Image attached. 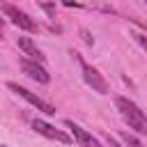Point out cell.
<instances>
[{"label":"cell","instance_id":"cell-4","mask_svg":"<svg viewBox=\"0 0 147 147\" xmlns=\"http://www.w3.org/2000/svg\"><path fill=\"white\" fill-rule=\"evenodd\" d=\"M7 87L14 92V94H18V96H23L28 103H32L37 110H41V113H46V115H55V108L51 106V103H46L44 99H39L37 94H32L30 90H25V87H21V85H16V83H7Z\"/></svg>","mask_w":147,"mask_h":147},{"label":"cell","instance_id":"cell-1","mask_svg":"<svg viewBox=\"0 0 147 147\" xmlns=\"http://www.w3.org/2000/svg\"><path fill=\"white\" fill-rule=\"evenodd\" d=\"M115 106H117L122 119L129 124V129H133V131H138V133H147V115H145L133 101H129L126 96H117V99H115Z\"/></svg>","mask_w":147,"mask_h":147},{"label":"cell","instance_id":"cell-6","mask_svg":"<svg viewBox=\"0 0 147 147\" xmlns=\"http://www.w3.org/2000/svg\"><path fill=\"white\" fill-rule=\"evenodd\" d=\"M67 126L71 129V133H74V140L80 145V147H101V142L92 136V133H87L83 126H78V124H74L71 119H67Z\"/></svg>","mask_w":147,"mask_h":147},{"label":"cell","instance_id":"cell-10","mask_svg":"<svg viewBox=\"0 0 147 147\" xmlns=\"http://www.w3.org/2000/svg\"><path fill=\"white\" fill-rule=\"evenodd\" d=\"M106 142H108V147H122V145H119V140H117V138H113V136H106Z\"/></svg>","mask_w":147,"mask_h":147},{"label":"cell","instance_id":"cell-7","mask_svg":"<svg viewBox=\"0 0 147 147\" xmlns=\"http://www.w3.org/2000/svg\"><path fill=\"white\" fill-rule=\"evenodd\" d=\"M21 67H23V71H25L32 80H37V83H44V85H46V83L51 80V74H48L39 62H34V60H23Z\"/></svg>","mask_w":147,"mask_h":147},{"label":"cell","instance_id":"cell-13","mask_svg":"<svg viewBox=\"0 0 147 147\" xmlns=\"http://www.w3.org/2000/svg\"><path fill=\"white\" fill-rule=\"evenodd\" d=\"M2 32H5V21L0 18V34H2Z\"/></svg>","mask_w":147,"mask_h":147},{"label":"cell","instance_id":"cell-8","mask_svg":"<svg viewBox=\"0 0 147 147\" xmlns=\"http://www.w3.org/2000/svg\"><path fill=\"white\" fill-rule=\"evenodd\" d=\"M16 44H18V48H21L28 57H32L34 62H39V64L44 62V53L34 46V41H32L30 37H18V39H16Z\"/></svg>","mask_w":147,"mask_h":147},{"label":"cell","instance_id":"cell-12","mask_svg":"<svg viewBox=\"0 0 147 147\" xmlns=\"http://www.w3.org/2000/svg\"><path fill=\"white\" fill-rule=\"evenodd\" d=\"M62 5H67V7H78V0H60Z\"/></svg>","mask_w":147,"mask_h":147},{"label":"cell","instance_id":"cell-5","mask_svg":"<svg viewBox=\"0 0 147 147\" xmlns=\"http://www.w3.org/2000/svg\"><path fill=\"white\" fill-rule=\"evenodd\" d=\"M32 129H34L37 133H41L44 138L57 140V142H62V145H71V136H67L64 131L55 129L53 124H48V122H44V119H32Z\"/></svg>","mask_w":147,"mask_h":147},{"label":"cell","instance_id":"cell-3","mask_svg":"<svg viewBox=\"0 0 147 147\" xmlns=\"http://www.w3.org/2000/svg\"><path fill=\"white\" fill-rule=\"evenodd\" d=\"M78 62H80V69H83V78H85V83H87L94 92H99V94H108V83H106V78H103L94 67H90L83 57H78Z\"/></svg>","mask_w":147,"mask_h":147},{"label":"cell","instance_id":"cell-2","mask_svg":"<svg viewBox=\"0 0 147 147\" xmlns=\"http://www.w3.org/2000/svg\"><path fill=\"white\" fill-rule=\"evenodd\" d=\"M2 11H5V16H7L16 28H21V30H25V32H37V30H39V25H37L25 11H21L18 7H14V5H5Z\"/></svg>","mask_w":147,"mask_h":147},{"label":"cell","instance_id":"cell-14","mask_svg":"<svg viewBox=\"0 0 147 147\" xmlns=\"http://www.w3.org/2000/svg\"><path fill=\"white\" fill-rule=\"evenodd\" d=\"M138 25H140V28H145V30H147V23H140V21H138Z\"/></svg>","mask_w":147,"mask_h":147},{"label":"cell","instance_id":"cell-9","mask_svg":"<svg viewBox=\"0 0 147 147\" xmlns=\"http://www.w3.org/2000/svg\"><path fill=\"white\" fill-rule=\"evenodd\" d=\"M122 140H124L129 147H142V142H140L138 138H133L131 133H122Z\"/></svg>","mask_w":147,"mask_h":147},{"label":"cell","instance_id":"cell-15","mask_svg":"<svg viewBox=\"0 0 147 147\" xmlns=\"http://www.w3.org/2000/svg\"><path fill=\"white\" fill-rule=\"evenodd\" d=\"M0 147H2V145H0Z\"/></svg>","mask_w":147,"mask_h":147},{"label":"cell","instance_id":"cell-11","mask_svg":"<svg viewBox=\"0 0 147 147\" xmlns=\"http://www.w3.org/2000/svg\"><path fill=\"white\" fill-rule=\"evenodd\" d=\"M136 39H138V44H140V46L147 51V37H145V34H136Z\"/></svg>","mask_w":147,"mask_h":147}]
</instances>
